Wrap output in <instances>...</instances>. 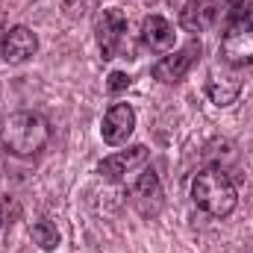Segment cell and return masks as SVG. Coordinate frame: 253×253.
Listing matches in <instances>:
<instances>
[{"label":"cell","instance_id":"16","mask_svg":"<svg viewBox=\"0 0 253 253\" xmlns=\"http://www.w3.org/2000/svg\"><path fill=\"white\" fill-rule=\"evenodd\" d=\"M106 88H109L112 94L124 91V88H129V77H126L124 71H112V74H109V83H106Z\"/></svg>","mask_w":253,"mask_h":253},{"label":"cell","instance_id":"17","mask_svg":"<svg viewBox=\"0 0 253 253\" xmlns=\"http://www.w3.org/2000/svg\"><path fill=\"white\" fill-rule=\"evenodd\" d=\"M0 227H3V212H0Z\"/></svg>","mask_w":253,"mask_h":253},{"label":"cell","instance_id":"11","mask_svg":"<svg viewBox=\"0 0 253 253\" xmlns=\"http://www.w3.org/2000/svg\"><path fill=\"white\" fill-rule=\"evenodd\" d=\"M174 39H177V33H174V27H171L168 18H162V15H147V18L141 21V44H144L150 53H168V50L174 47Z\"/></svg>","mask_w":253,"mask_h":253},{"label":"cell","instance_id":"15","mask_svg":"<svg viewBox=\"0 0 253 253\" xmlns=\"http://www.w3.org/2000/svg\"><path fill=\"white\" fill-rule=\"evenodd\" d=\"M94 6H97V0H65V9H68L71 18H83V15H88Z\"/></svg>","mask_w":253,"mask_h":253},{"label":"cell","instance_id":"5","mask_svg":"<svg viewBox=\"0 0 253 253\" xmlns=\"http://www.w3.org/2000/svg\"><path fill=\"white\" fill-rule=\"evenodd\" d=\"M221 59L230 68L253 65V21H236V24H230L224 30Z\"/></svg>","mask_w":253,"mask_h":253},{"label":"cell","instance_id":"7","mask_svg":"<svg viewBox=\"0 0 253 253\" xmlns=\"http://www.w3.org/2000/svg\"><path fill=\"white\" fill-rule=\"evenodd\" d=\"M129 200H132V206L138 209L141 218H156L162 212V206H165V194H162V186H159V177L153 171H144L132 183Z\"/></svg>","mask_w":253,"mask_h":253},{"label":"cell","instance_id":"8","mask_svg":"<svg viewBox=\"0 0 253 253\" xmlns=\"http://www.w3.org/2000/svg\"><path fill=\"white\" fill-rule=\"evenodd\" d=\"M39 50V39L30 27H12L0 39V59L6 65H21L33 59Z\"/></svg>","mask_w":253,"mask_h":253},{"label":"cell","instance_id":"1","mask_svg":"<svg viewBox=\"0 0 253 253\" xmlns=\"http://www.w3.org/2000/svg\"><path fill=\"white\" fill-rule=\"evenodd\" d=\"M50 141V126L39 112H12L3 121V147L12 156L30 159L36 153H42Z\"/></svg>","mask_w":253,"mask_h":253},{"label":"cell","instance_id":"6","mask_svg":"<svg viewBox=\"0 0 253 253\" xmlns=\"http://www.w3.org/2000/svg\"><path fill=\"white\" fill-rule=\"evenodd\" d=\"M200 53H203L200 42L191 39L183 50H177V53H171V56H162L159 62L153 65V77H156L159 83H180V80L191 71V65L200 59Z\"/></svg>","mask_w":253,"mask_h":253},{"label":"cell","instance_id":"14","mask_svg":"<svg viewBox=\"0 0 253 253\" xmlns=\"http://www.w3.org/2000/svg\"><path fill=\"white\" fill-rule=\"evenodd\" d=\"M236 21H253V0H236L230 12V24Z\"/></svg>","mask_w":253,"mask_h":253},{"label":"cell","instance_id":"13","mask_svg":"<svg viewBox=\"0 0 253 253\" xmlns=\"http://www.w3.org/2000/svg\"><path fill=\"white\" fill-rule=\"evenodd\" d=\"M30 233H33V242H36L42 251H56V248H59V233H56V227H53L50 221H36Z\"/></svg>","mask_w":253,"mask_h":253},{"label":"cell","instance_id":"9","mask_svg":"<svg viewBox=\"0 0 253 253\" xmlns=\"http://www.w3.org/2000/svg\"><path fill=\"white\" fill-rule=\"evenodd\" d=\"M135 129V109L129 103H115L109 106V112L103 115V124H100V135L106 144L118 147V144H126V138L132 135Z\"/></svg>","mask_w":253,"mask_h":253},{"label":"cell","instance_id":"10","mask_svg":"<svg viewBox=\"0 0 253 253\" xmlns=\"http://www.w3.org/2000/svg\"><path fill=\"white\" fill-rule=\"evenodd\" d=\"M147 162V147L144 144H135V147H126L121 153H112V156H106L100 165H97V174L103 177V180H124L126 174L132 171V168H138V165H144Z\"/></svg>","mask_w":253,"mask_h":253},{"label":"cell","instance_id":"2","mask_svg":"<svg viewBox=\"0 0 253 253\" xmlns=\"http://www.w3.org/2000/svg\"><path fill=\"white\" fill-rule=\"evenodd\" d=\"M191 200L197 209H203L206 215L212 218H227L236 203H239V194L233 180L221 171V168H203L194 180H191Z\"/></svg>","mask_w":253,"mask_h":253},{"label":"cell","instance_id":"12","mask_svg":"<svg viewBox=\"0 0 253 253\" xmlns=\"http://www.w3.org/2000/svg\"><path fill=\"white\" fill-rule=\"evenodd\" d=\"M206 97L215 103V106H230V103H236V97L242 94V80H239V74L236 71H209V77H206Z\"/></svg>","mask_w":253,"mask_h":253},{"label":"cell","instance_id":"4","mask_svg":"<svg viewBox=\"0 0 253 253\" xmlns=\"http://www.w3.org/2000/svg\"><path fill=\"white\" fill-rule=\"evenodd\" d=\"M97 44L103 59H118L126 50V18L121 9H100L97 15Z\"/></svg>","mask_w":253,"mask_h":253},{"label":"cell","instance_id":"3","mask_svg":"<svg viewBox=\"0 0 253 253\" xmlns=\"http://www.w3.org/2000/svg\"><path fill=\"white\" fill-rule=\"evenodd\" d=\"M236 0H189L180 12V24L189 33H200L206 27H215L221 21H230Z\"/></svg>","mask_w":253,"mask_h":253}]
</instances>
